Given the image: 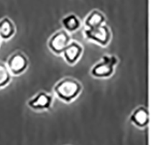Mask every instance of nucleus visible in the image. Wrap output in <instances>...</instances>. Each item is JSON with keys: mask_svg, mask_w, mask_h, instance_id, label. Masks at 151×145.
Listing matches in <instances>:
<instances>
[{"mask_svg": "<svg viewBox=\"0 0 151 145\" xmlns=\"http://www.w3.org/2000/svg\"><path fill=\"white\" fill-rule=\"evenodd\" d=\"M119 60L115 56L105 55L101 57V61L96 63L91 70V74L96 78L111 77L118 64Z\"/></svg>", "mask_w": 151, "mask_h": 145, "instance_id": "2", "label": "nucleus"}, {"mask_svg": "<svg viewBox=\"0 0 151 145\" xmlns=\"http://www.w3.org/2000/svg\"><path fill=\"white\" fill-rule=\"evenodd\" d=\"M70 42L71 36L69 33L66 30H60L51 36L48 42V47L55 55H62Z\"/></svg>", "mask_w": 151, "mask_h": 145, "instance_id": "5", "label": "nucleus"}, {"mask_svg": "<svg viewBox=\"0 0 151 145\" xmlns=\"http://www.w3.org/2000/svg\"><path fill=\"white\" fill-rule=\"evenodd\" d=\"M29 61L27 56L21 51L14 53L7 60V67L11 74L14 75H20L25 72L28 67Z\"/></svg>", "mask_w": 151, "mask_h": 145, "instance_id": "4", "label": "nucleus"}, {"mask_svg": "<svg viewBox=\"0 0 151 145\" xmlns=\"http://www.w3.org/2000/svg\"><path fill=\"white\" fill-rule=\"evenodd\" d=\"M83 33L86 39L97 43L101 46H107L112 38L111 29L104 24L92 28H84Z\"/></svg>", "mask_w": 151, "mask_h": 145, "instance_id": "3", "label": "nucleus"}, {"mask_svg": "<svg viewBox=\"0 0 151 145\" xmlns=\"http://www.w3.org/2000/svg\"><path fill=\"white\" fill-rule=\"evenodd\" d=\"M62 24L68 33L75 32L81 27V21L79 17L73 14H70L64 17L62 20Z\"/></svg>", "mask_w": 151, "mask_h": 145, "instance_id": "11", "label": "nucleus"}, {"mask_svg": "<svg viewBox=\"0 0 151 145\" xmlns=\"http://www.w3.org/2000/svg\"><path fill=\"white\" fill-rule=\"evenodd\" d=\"M17 32L16 25L8 17H4L0 20V38L8 40L15 35Z\"/></svg>", "mask_w": 151, "mask_h": 145, "instance_id": "9", "label": "nucleus"}, {"mask_svg": "<svg viewBox=\"0 0 151 145\" xmlns=\"http://www.w3.org/2000/svg\"><path fill=\"white\" fill-rule=\"evenodd\" d=\"M129 120L137 127L144 128L149 123V113L146 107L139 106L132 112Z\"/></svg>", "mask_w": 151, "mask_h": 145, "instance_id": "8", "label": "nucleus"}, {"mask_svg": "<svg viewBox=\"0 0 151 145\" xmlns=\"http://www.w3.org/2000/svg\"><path fill=\"white\" fill-rule=\"evenodd\" d=\"M11 73L7 65L0 62V88L6 87L11 82Z\"/></svg>", "mask_w": 151, "mask_h": 145, "instance_id": "12", "label": "nucleus"}, {"mask_svg": "<svg viewBox=\"0 0 151 145\" xmlns=\"http://www.w3.org/2000/svg\"><path fill=\"white\" fill-rule=\"evenodd\" d=\"M52 95L45 92H40L27 102V105L35 111L49 110L52 106Z\"/></svg>", "mask_w": 151, "mask_h": 145, "instance_id": "6", "label": "nucleus"}, {"mask_svg": "<svg viewBox=\"0 0 151 145\" xmlns=\"http://www.w3.org/2000/svg\"><path fill=\"white\" fill-rule=\"evenodd\" d=\"M53 91L59 99L65 102H71L80 95L82 91V86L76 79L66 77L55 84Z\"/></svg>", "mask_w": 151, "mask_h": 145, "instance_id": "1", "label": "nucleus"}, {"mask_svg": "<svg viewBox=\"0 0 151 145\" xmlns=\"http://www.w3.org/2000/svg\"><path fill=\"white\" fill-rule=\"evenodd\" d=\"M82 54H83V47L80 43L75 41L70 42L63 52L66 63L71 65L76 63L80 60Z\"/></svg>", "mask_w": 151, "mask_h": 145, "instance_id": "7", "label": "nucleus"}, {"mask_svg": "<svg viewBox=\"0 0 151 145\" xmlns=\"http://www.w3.org/2000/svg\"><path fill=\"white\" fill-rule=\"evenodd\" d=\"M106 18L103 13L99 10L91 11L84 21V28H92L104 24Z\"/></svg>", "mask_w": 151, "mask_h": 145, "instance_id": "10", "label": "nucleus"}]
</instances>
